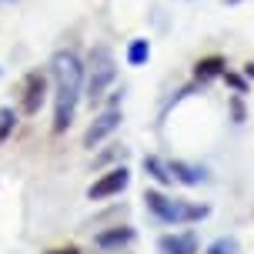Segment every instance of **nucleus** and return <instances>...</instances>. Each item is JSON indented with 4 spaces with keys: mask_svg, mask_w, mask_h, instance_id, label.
Returning <instances> with one entry per match:
<instances>
[{
    "mask_svg": "<svg viewBox=\"0 0 254 254\" xmlns=\"http://www.w3.org/2000/svg\"><path fill=\"white\" fill-rule=\"evenodd\" d=\"M54 80V134H64L74 124L77 104L84 97V61L74 51H57L51 57Z\"/></svg>",
    "mask_w": 254,
    "mask_h": 254,
    "instance_id": "1",
    "label": "nucleus"
},
{
    "mask_svg": "<svg viewBox=\"0 0 254 254\" xmlns=\"http://www.w3.org/2000/svg\"><path fill=\"white\" fill-rule=\"evenodd\" d=\"M144 204H147V211H151L161 224H194V221H204V217L211 214V207L207 204H190L184 197H167L164 190L157 188H147L144 190Z\"/></svg>",
    "mask_w": 254,
    "mask_h": 254,
    "instance_id": "2",
    "label": "nucleus"
},
{
    "mask_svg": "<svg viewBox=\"0 0 254 254\" xmlns=\"http://www.w3.org/2000/svg\"><path fill=\"white\" fill-rule=\"evenodd\" d=\"M114 80H117V64H114L111 47H104V44L90 47L87 64H84V97H87L90 104H101L107 87H111Z\"/></svg>",
    "mask_w": 254,
    "mask_h": 254,
    "instance_id": "3",
    "label": "nucleus"
},
{
    "mask_svg": "<svg viewBox=\"0 0 254 254\" xmlns=\"http://www.w3.org/2000/svg\"><path fill=\"white\" fill-rule=\"evenodd\" d=\"M127 184H130V171L124 164L111 167V171H104L101 178L87 188V197L90 201H107V197H117L121 190H127Z\"/></svg>",
    "mask_w": 254,
    "mask_h": 254,
    "instance_id": "4",
    "label": "nucleus"
},
{
    "mask_svg": "<svg viewBox=\"0 0 254 254\" xmlns=\"http://www.w3.org/2000/svg\"><path fill=\"white\" fill-rule=\"evenodd\" d=\"M47 101V70H30L24 77V97H20V114L34 117Z\"/></svg>",
    "mask_w": 254,
    "mask_h": 254,
    "instance_id": "5",
    "label": "nucleus"
},
{
    "mask_svg": "<svg viewBox=\"0 0 254 254\" xmlns=\"http://www.w3.org/2000/svg\"><path fill=\"white\" fill-rule=\"evenodd\" d=\"M121 121H124V114H121V107H107L104 114H97L94 121H90V127H87V134H84V147H97L101 140H107L111 134H114L117 127H121Z\"/></svg>",
    "mask_w": 254,
    "mask_h": 254,
    "instance_id": "6",
    "label": "nucleus"
},
{
    "mask_svg": "<svg viewBox=\"0 0 254 254\" xmlns=\"http://www.w3.org/2000/svg\"><path fill=\"white\" fill-rule=\"evenodd\" d=\"M157 251L161 254H197L201 244H197V234L194 231H174V234L157 238Z\"/></svg>",
    "mask_w": 254,
    "mask_h": 254,
    "instance_id": "7",
    "label": "nucleus"
},
{
    "mask_svg": "<svg viewBox=\"0 0 254 254\" xmlns=\"http://www.w3.org/2000/svg\"><path fill=\"white\" fill-rule=\"evenodd\" d=\"M134 238H137V234H134V228H127V224L121 228V224H117V228H111V231L94 234V244H97L101 251H121V248H124V244H130Z\"/></svg>",
    "mask_w": 254,
    "mask_h": 254,
    "instance_id": "8",
    "label": "nucleus"
},
{
    "mask_svg": "<svg viewBox=\"0 0 254 254\" xmlns=\"http://www.w3.org/2000/svg\"><path fill=\"white\" fill-rule=\"evenodd\" d=\"M167 164H171L174 181L188 184V188H197V184H204V181H207V171H204L201 164H188V161H167Z\"/></svg>",
    "mask_w": 254,
    "mask_h": 254,
    "instance_id": "9",
    "label": "nucleus"
},
{
    "mask_svg": "<svg viewBox=\"0 0 254 254\" xmlns=\"http://www.w3.org/2000/svg\"><path fill=\"white\" fill-rule=\"evenodd\" d=\"M144 171H147V178H154L161 188H171V184H174L171 164H167L164 157H157V154H147V157H144Z\"/></svg>",
    "mask_w": 254,
    "mask_h": 254,
    "instance_id": "10",
    "label": "nucleus"
},
{
    "mask_svg": "<svg viewBox=\"0 0 254 254\" xmlns=\"http://www.w3.org/2000/svg\"><path fill=\"white\" fill-rule=\"evenodd\" d=\"M211 77H224V61L221 57H204V61L194 64V80L197 84L211 80Z\"/></svg>",
    "mask_w": 254,
    "mask_h": 254,
    "instance_id": "11",
    "label": "nucleus"
},
{
    "mask_svg": "<svg viewBox=\"0 0 254 254\" xmlns=\"http://www.w3.org/2000/svg\"><path fill=\"white\" fill-rule=\"evenodd\" d=\"M151 61V40L147 37H137L127 44V64L130 67H144V64Z\"/></svg>",
    "mask_w": 254,
    "mask_h": 254,
    "instance_id": "12",
    "label": "nucleus"
},
{
    "mask_svg": "<svg viewBox=\"0 0 254 254\" xmlns=\"http://www.w3.org/2000/svg\"><path fill=\"white\" fill-rule=\"evenodd\" d=\"M13 127H17V111L13 107H0V144L13 134Z\"/></svg>",
    "mask_w": 254,
    "mask_h": 254,
    "instance_id": "13",
    "label": "nucleus"
},
{
    "mask_svg": "<svg viewBox=\"0 0 254 254\" xmlns=\"http://www.w3.org/2000/svg\"><path fill=\"white\" fill-rule=\"evenodd\" d=\"M207 254H238V241L224 234V238H217V241L207 248Z\"/></svg>",
    "mask_w": 254,
    "mask_h": 254,
    "instance_id": "14",
    "label": "nucleus"
},
{
    "mask_svg": "<svg viewBox=\"0 0 254 254\" xmlns=\"http://www.w3.org/2000/svg\"><path fill=\"white\" fill-rule=\"evenodd\" d=\"M224 84H228L234 94H244V90H248V77L244 74H228V70H224Z\"/></svg>",
    "mask_w": 254,
    "mask_h": 254,
    "instance_id": "15",
    "label": "nucleus"
},
{
    "mask_svg": "<svg viewBox=\"0 0 254 254\" xmlns=\"http://www.w3.org/2000/svg\"><path fill=\"white\" fill-rule=\"evenodd\" d=\"M231 114H234V121H238V124H241V121H244V104L238 101V97L231 101Z\"/></svg>",
    "mask_w": 254,
    "mask_h": 254,
    "instance_id": "16",
    "label": "nucleus"
},
{
    "mask_svg": "<svg viewBox=\"0 0 254 254\" xmlns=\"http://www.w3.org/2000/svg\"><path fill=\"white\" fill-rule=\"evenodd\" d=\"M47 254H80L77 248H57V251H47Z\"/></svg>",
    "mask_w": 254,
    "mask_h": 254,
    "instance_id": "17",
    "label": "nucleus"
},
{
    "mask_svg": "<svg viewBox=\"0 0 254 254\" xmlns=\"http://www.w3.org/2000/svg\"><path fill=\"white\" fill-rule=\"evenodd\" d=\"M244 77H248V80H254V64H248V67H244Z\"/></svg>",
    "mask_w": 254,
    "mask_h": 254,
    "instance_id": "18",
    "label": "nucleus"
},
{
    "mask_svg": "<svg viewBox=\"0 0 254 254\" xmlns=\"http://www.w3.org/2000/svg\"><path fill=\"white\" fill-rule=\"evenodd\" d=\"M224 3H241V0H224Z\"/></svg>",
    "mask_w": 254,
    "mask_h": 254,
    "instance_id": "19",
    "label": "nucleus"
},
{
    "mask_svg": "<svg viewBox=\"0 0 254 254\" xmlns=\"http://www.w3.org/2000/svg\"><path fill=\"white\" fill-rule=\"evenodd\" d=\"M0 3H7V0H0Z\"/></svg>",
    "mask_w": 254,
    "mask_h": 254,
    "instance_id": "20",
    "label": "nucleus"
}]
</instances>
